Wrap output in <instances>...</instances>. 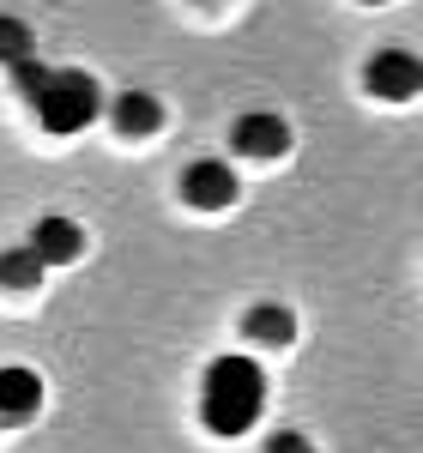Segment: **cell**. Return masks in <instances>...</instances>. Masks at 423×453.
Masks as SVG:
<instances>
[{
  "instance_id": "1",
  "label": "cell",
  "mask_w": 423,
  "mask_h": 453,
  "mask_svg": "<svg viewBox=\"0 0 423 453\" xmlns=\"http://www.w3.org/2000/svg\"><path fill=\"white\" fill-rule=\"evenodd\" d=\"M266 411V369L254 357H212L200 381V418L212 435H242Z\"/></svg>"
},
{
  "instance_id": "2",
  "label": "cell",
  "mask_w": 423,
  "mask_h": 453,
  "mask_svg": "<svg viewBox=\"0 0 423 453\" xmlns=\"http://www.w3.org/2000/svg\"><path fill=\"white\" fill-rule=\"evenodd\" d=\"M25 104L36 109V121L49 127V134H79V127H91L97 121V109H104V91H97V79L79 67H55L42 85H36Z\"/></svg>"
},
{
  "instance_id": "3",
  "label": "cell",
  "mask_w": 423,
  "mask_h": 453,
  "mask_svg": "<svg viewBox=\"0 0 423 453\" xmlns=\"http://www.w3.org/2000/svg\"><path fill=\"white\" fill-rule=\"evenodd\" d=\"M363 85H369L375 97H388V104H405V97L423 91V61L411 49H381V55L363 67Z\"/></svg>"
},
{
  "instance_id": "4",
  "label": "cell",
  "mask_w": 423,
  "mask_h": 453,
  "mask_svg": "<svg viewBox=\"0 0 423 453\" xmlns=\"http://www.w3.org/2000/svg\"><path fill=\"white\" fill-rule=\"evenodd\" d=\"M236 194H242V181H236L230 164H218V157H200V164L181 170V200H188V206L224 211V206H236Z\"/></svg>"
},
{
  "instance_id": "5",
  "label": "cell",
  "mask_w": 423,
  "mask_h": 453,
  "mask_svg": "<svg viewBox=\"0 0 423 453\" xmlns=\"http://www.w3.org/2000/svg\"><path fill=\"white\" fill-rule=\"evenodd\" d=\"M230 140H236L242 157H284V151H290V127H284V115L254 109V115H242V121L230 127Z\"/></svg>"
},
{
  "instance_id": "6",
  "label": "cell",
  "mask_w": 423,
  "mask_h": 453,
  "mask_svg": "<svg viewBox=\"0 0 423 453\" xmlns=\"http://www.w3.org/2000/svg\"><path fill=\"white\" fill-rule=\"evenodd\" d=\"M31 248L49 260V266H67V260L85 254V230H79L73 218H42V224L31 230Z\"/></svg>"
},
{
  "instance_id": "7",
  "label": "cell",
  "mask_w": 423,
  "mask_h": 453,
  "mask_svg": "<svg viewBox=\"0 0 423 453\" xmlns=\"http://www.w3.org/2000/svg\"><path fill=\"white\" fill-rule=\"evenodd\" d=\"M42 405V381H36L31 369H0V423H25Z\"/></svg>"
},
{
  "instance_id": "8",
  "label": "cell",
  "mask_w": 423,
  "mask_h": 453,
  "mask_svg": "<svg viewBox=\"0 0 423 453\" xmlns=\"http://www.w3.org/2000/svg\"><path fill=\"white\" fill-rule=\"evenodd\" d=\"M115 127H121L127 140H151V134L164 127V104H158L151 91H121V97H115Z\"/></svg>"
},
{
  "instance_id": "9",
  "label": "cell",
  "mask_w": 423,
  "mask_h": 453,
  "mask_svg": "<svg viewBox=\"0 0 423 453\" xmlns=\"http://www.w3.org/2000/svg\"><path fill=\"white\" fill-rule=\"evenodd\" d=\"M248 339H260V345H290L296 339V314L279 309V303H260V309H248Z\"/></svg>"
},
{
  "instance_id": "10",
  "label": "cell",
  "mask_w": 423,
  "mask_h": 453,
  "mask_svg": "<svg viewBox=\"0 0 423 453\" xmlns=\"http://www.w3.org/2000/svg\"><path fill=\"white\" fill-rule=\"evenodd\" d=\"M42 273H49V260H42L31 242L0 254V284H6V290H31V284H42Z\"/></svg>"
},
{
  "instance_id": "11",
  "label": "cell",
  "mask_w": 423,
  "mask_h": 453,
  "mask_svg": "<svg viewBox=\"0 0 423 453\" xmlns=\"http://www.w3.org/2000/svg\"><path fill=\"white\" fill-rule=\"evenodd\" d=\"M25 55H36V36L25 19H12V12H0V67H19Z\"/></svg>"
},
{
  "instance_id": "12",
  "label": "cell",
  "mask_w": 423,
  "mask_h": 453,
  "mask_svg": "<svg viewBox=\"0 0 423 453\" xmlns=\"http://www.w3.org/2000/svg\"><path fill=\"white\" fill-rule=\"evenodd\" d=\"M266 453H315V448H309V435H296V429H279V435L266 441Z\"/></svg>"
},
{
  "instance_id": "13",
  "label": "cell",
  "mask_w": 423,
  "mask_h": 453,
  "mask_svg": "<svg viewBox=\"0 0 423 453\" xmlns=\"http://www.w3.org/2000/svg\"><path fill=\"white\" fill-rule=\"evenodd\" d=\"M363 6H381V0H363Z\"/></svg>"
}]
</instances>
